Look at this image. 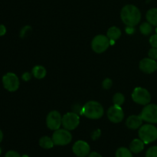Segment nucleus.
I'll return each mask as SVG.
<instances>
[{
  "instance_id": "nucleus-5",
  "label": "nucleus",
  "mask_w": 157,
  "mask_h": 157,
  "mask_svg": "<svg viewBox=\"0 0 157 157\" xmlns=\"http://www.w3.org/2000/svg\"><path fill=\"white\" fill-rule=\"evenodd\" d=\"M52 138L55 145L65 146L71 142L72 135L70 131L66 129H58L55 130Z\"/></svg>"
},
{
  "instance_id": "nucleus-20",
  "label": "nucleus",
  "mask_w": 157,
  "mask_h": 157,
  "mask_svg": "<svg viewBox=\"0 0 157 157\" xmlns=\"http://www.w3.org/2000/svg\"><path fill=\"white\" fill-rule=\"evenodd\" d=\"M116 157H133L132 152L130 150L126 147H120L116 151Z\"/></svg>"
},
{
  "instance_id": "nucleus-14",
  "label": "nucleus",
  "mask_w": 157,
  "mask_h": 157,
  "mask_svg": "<svg viewBox=\"0 0 157 157\" xmlns=\"http://www.w3.org/2000/svg\"><path fill=\"white\" fill-rule=\"evenodd\" d=\"M143 119L140 115H131L126 121V126L131 130H136L142 126Z\"/></svg>"
},
{
  "instance_id": "nucleus-32",
  "label": "nucleus",
  "mask_w": 157,
  "mask_h": 157,
  "mask_svg": "<svg viewBox=\"0 0 157 157\" xmlns=\"http://www.w3.org/2000/svg\"><path fill=\"white\" fill-rule=\"evenodd\" d=\"M6 33V28L4 25H0V36H3Z\"/></svg>"
},
{
  "instance_id": "nucleus-35",
  "label": "nucleus",
  "mask_w": 157,
  "mask_h": 157,
  "mask_svg": "<svg viewBox=\"0 0 157 157\" xmlns=\"http://www.w3.org/2000/svg\"><path fill=\"white\" fill-rule=\"evenodd\" d=\"M21 157H29V156H27V155H24V156H22Z\"/></svg>"
},
{
  "instance_id": "nucleus-24",
  "label": "nucleus",
  "mask_w": 157,
  "mask_h": 157,
  "mask_svg": "<svg viewBox=\"0 0 157 157\" xmlns=\"http://www.w3.org/2000/svg\"><path fill=\"white\" fill-rule=\"evenodd\" d=\"M113 85V81L110 78H106L105 80H104L102 83V87L103 88L105 89V90H108Z\"/></svg>"
},
{
  "instance_id": "nucleus-29",
  "label": "nucleus",
  "mask_w": 157,
  "mask_h": 157,
  "mask_svg": "<svg viewBox=\"0 0 157 157\" xmlns=\"http://www.w3.org/2000/svg\"><path fill=\"white\" fill-rule=\"evenodd\" d=\"M31 29H32V28H31L30 26H25V27H24L21 29V33H20V36H21V38L25 37L26 35V33H27L28 32H29V31H31Z\"/></svg>"
},
{
  "instance_id": "nucleus-19",
  "label": "nucleus",
  "mask_w": 157,
  "mask_h": 157,
  "mask_svg": "<svg viewBox=\"0 0 157 157\" xmlns=\"http://www.w3.org/2000/svg\"><path fill=\"white\" fill-rule=\"evenodd\" d=\"M39 145L40 147H42L43 149L45 150H49L52 149V147L55 146V144L53 142L52 138L48 137V136H42L41 139L39 140Z\"/></svg>"
},
{
  "instance_id": "nucleus-2",
  "label": "nucleus",
  "mask_w": 157,
  "mask_h": 157,
  "mask_svg": "<svg viewBox=\"0 0 157 157\" xmlns=\"http://www.w3.org/2000/svg\"><path fill=\"white\" fill-rule=\"evenodd\" d=\"M104 113V107L98 101H88L82 107V115L89 119H100L103 117Z\"/></svg>"
},
{
  "instance_id": "nucleus-1",
  "label": "nucleus",
  "mask_w": 157,
  "mask_h": 157,
  "mask_svg": "<svg viewBox=\"0 0 157 157\" xmlns=\"http://www.w3.org/2000/svg\"><path fill=\"white\" fill-rule=\"evenodd\" d=\"M121 18L126 25L134 27L140 21V11L133 5H126L121 12Z\"/></svg>"
},
{
  "instance_id": "nucleus-22",
  "label": "nucleus",
  "mask_w": 157,
  "mask_h": 157,
  "mask_svg": "<svg viewBox=\"0 0 157 157\" xmlns=\"http://www.w3.org/2000/svg\"><path fill=\"white\" fill-rule=\"evenodd\" d=\"M124 101H125V97L123 94L117 93L113 95V102L114 105H118L121 107L124 104Z\"/></svg>"
},
{
  "instance_id": "nucleus-8",
  "label": "nucleus",
  "mask_w": 157,
  "mask_h": 157,
  "mask_svg": "<svg viewBox=\"0 0 157 157\" xmlns=\"http://www.w3.org/2000/svg\"><path fill=\"white\" fill-rule=\"evenodd\" d=\"M143 121L150 124H157V105L149 104L145 106L140 113Z\"/></svg>"
},
{
  "instance_id": "nucleus-37",
  "label": "nucleus",
  "mask_w": 157,
  "mask_h": 157,
  "mask_svg": "<svg viewBox=\"0 0 157 157\" xmlns=\"http://www.w3.org/2000/svg\"><path fill=\"white\" fill-rule=\"evenodd\" d=\"M156 34H157V26H156Z\"/></svg>"
},
{
  "instance_id": "nucleus-4",
  "label": "nucleus",
  "mask_w": 157,
  "mask_h": 157,
  "mask_svg": "<svg viewBox=\"0 0 157 157\" xmlns=\"http://www.w3.org/2000/svg\"><path fill=\"white\" fill-rule=\"evenodd\" d=\"M132 99L137 104L146 106L151 101V95L146 88L138 87L133 90L132 93Z\"/></svg>"
},
{
  "instance_id": "nucleus-23",
  "label": "nucleus",
  "mask_w": 157,
  "mask_h": 157,
  "mask_svg": "<svg viewBox=\"0 0 157 157\" xmlns=\"http://www.w3.org/2000/svg\"><path fill=\"white\" fill-rule=\"evenodd\" d=\"M146 157H157V146L150 147L146 153Z\"/></svg>"
},
{
  "instance_id": "nucleus-26",
  "label": "nucleus",
  "mask_w": 157,
  "mask_h": 157,
  "mask_svg": "<svg viewBox=\"0 0 157 157\" xmlns=\"http://www.w3.org/2000/svg\"><path fill=\"white\" fill-rule=\"evenodd\" d=\"M150 44L153 48H157V34L153 35L150 37Z\"/></svg>"
},
{
  "instance_id": "nucleus-15",
  "label": "nucleus",
  "mask_w": 157,
  "mask_h": 157,
  "mask_svg": "<svg viewBox=\"0 0 157 157\" xmlns=\"http://www.w3.org/2000/svg\"><path fill=\"white\" fill-rule=\"evenodd\" d=\"M144 143L140 139H135L130 143V150L133 153H139L144 149Z\"/></svg>"
},
{
  "instance_id": "nucleus-11",
  "label": "nucleus",
  "mask_w": 157,
  "mask_h": 157,
  "mask_svg": "<svg viewBox=\"0 0 157 157\" xmlns=\"http://www.w3.org/2000/svg\"><path fill=\"white\" fill-rule=\"evenodd\" d=\"M107 117L113 124L121 123L124 118V113L121 106L113 105L107 110Z\"/></svg>"
},
{
  "instance_id": "nucleus-3",
  "label": "nucleus",
  "mask_w": 157,
  "mask_h": 157,
  "mask_svg": "<svg viewBox=\"0 0 157 157\" xmlns=\"http://www.w3.org/2000/svg\"><path fill=\"white\" fill-rule=\"evenodd\" d=\"M138 133L140 139L145 144H151L157 140V128L153 124L141 126Z\"/></svg>"
},
{
  "instance_id": "nucleus-7",
  "label": "nucleus",
  "mask_w": 157,
  "mask_h": 157,
  "mask_svg": "<svg viewBox=\"0 0 157 157\" xmlns=\"http://www.w3.org/2000/svg\"><path fill=\"white\" fill-rule=\"evenodd\" d=\"M2 84L5 88L9 92H15L19 88V79L15 74L9 72L2 78Z\"/></svg>"
},
{
  "instance_id": "nucleus-33",
  "label": "nucleus",
  "mask_w": 157,
  "mask_h": 157,
  "mask_svg": "<svg viewBox=\"0 0 157 157\" xmlns=\"http://www.w3.org/2000/svg\"><path fill=\"white\" fill-rule=\"evenodd\" d=\"M87 157H102V156L97 152H92V153H90Z\"/></svg>"
},
{
  "instance_id": "nucleus-34",
  "label": "nucleus",
  "mask_w": 157,
  "mask_h": 157,
  "mask_svg": "<svg viewBox=\"0 0 157 157\" xmlns=\"http://www.w3.org/2000/svg\"><path fill=\"white\" fill-rule=\"evenodd\" d=\"M2 139H3V133H2V131L0 130V143L2 141Z\"/></svg>"
},
{
  "instance_id": "nucleus-6",
  "label": "nucleus",
  "mask_w": 157,
  "mask_h": 157,
  "mask_svg": "<svg viewBox=\"0 0 157 157\" xmlns=\"http://www.w3.org/2000/svg\"><path fill=\"white\" fill-rule=\"evenodd\" d=\"M110 45V39L108 37L104 35H96L91 42L92 49L98 54H101L105 52Z\"/></svg>"
},
{
  "instance_id": "nucleus-9",
  "label": "nucleus",
  "mask_w": 157,
  "mask_h": 157,
  "mask_svg": "<svg viewBox=\"0 0 157 157\" xmlns=\"http://www.w3.org/2000/svg\"><path fill=\"white\" fill-rule=\"evenodd\" d=\"M80 124V117L78 113L69 112L62 117V126L67 130H73L78 127Z\"/></svg>"
},
{
  "instance_id": "nucleus-12",
  "label": "nucleus",
  "mask_w": 157,
  "mask_h": 157,
  "mask_svg": "<svg viewBox=\"0 0 157 157\" xmlns=\"http://www.w3.org/2000/svg\"><path fill=\"white\" fill-rule=\"evenodd\" d=\"M72 150L78 157H86L90 154V147L85 141L78 140L75 143L72 147Z\"/></svg>"
},
{
  "instance_id": "nucleus-25",
  "label": "nucleus",
  "mask_w": 157,
  "mask_h": 157,
  "mask_svg": "<svg viewBox=\"0 0 157 157\" xmlns=\"http://www.w3.org/2000/svg\"><path fill=\"white\" fill-rule=\"evenodd\" d=\"M148 55L150 58H152V59L156 60L157 59V48H152L149 51Z\"/></svg>"
},
{
  "instance_id": "nucleus-27",
  "label": "nucleus",
  "mask_w": 157,
  "mask_h": 157,
  "mask_svg": "<svg viewBox=\"0 0 157 157\" xmlns=\"http://www.w3.org/2000/svg\"><path fill=\"white\" fill-rule=\"evenodd\" d=\"M101 135V131L100 129H98V130H94L91 134L92 140H97L98 139H99Z\"/></svg>"
},
{
  "instance_id": "nucleus-13",
  "label": "nucleus",
  "mask_w": 157,
  "mask_h": 157,
  "mask_svg": "<svg viewBox=\"0 0 157 157\" xmlns=\"http://www.w3.org/2000/svg\"><path fill=\"white\" fill-rule=\"evenodd\" d=\"M140 69L145 74H152L157 70V62L152 58H144L139 64Z\"/></svg>"
},
{
  "instance_id": "nucleus-18",
  "label": "nucleus",
  "mask_w": 157,
  "mask_h": 157,
  "mask_svg": "<svg viewBox=\"0 0 157 157\" xmlns=\"http://www.w3.org/2000/svg\"><path fill=\"white\" fill-rule=\"evenodd\" d=\"M32 73L37 79H43L46 76V69L41 65H36L33 67Z\"/></svg>"
},
{
  "instance_id": "nucleus-21",
  "label": "nucleus",
  "mask_w": 157,
  "mask_h": 157,
  "mask_svg": "<svg viewBox=\"0 0 157 157\" xmlns=\"http://www.w3.org/2000/svg\"><path fill=\"white\" fill-rule=\"evenodd\" d=\"M140 31L141 33L144 35H148L153 31V27H152V25L150 23L147 22H144L143 24L140 25Z\"/></svg>"
},
{
  "instance_id": "nucleus-17",
  "label": "nucleus",
  "mask_w": 157,
  "mask_h": 157,
  "mask_svg": "<svg viewBox=\"0 0 157 157\" xmlns=\"http://www.w3.org/2000/svg\"><path fill=\"white\" fill-rule=\"evenodd\" d=\"M147 20L152 25L157 26V8H153L147 12Z\"/></svg>"
},
{
  "instance_id": "nucleus-10",
  "label": "nucleus",
  "mask_w": 157,
  "mask_h": 157,
  "mask_svg": "<svg viewBox=\"0 0 157 157\" xmlns=\"http://www.w3.org/2000/svg\"><path fill=\"white\" fill-rule=\"evenodd\" d=\"M47 127L52 130H57L62 125V117L57 110H52L46 117Z\"/></svg>"
},
{
  "instance_id": "nucleus-28",
  "label": "nucleus",
  "mask_w": 157,
  "mask_h": 157,
  "mask_svg": "<svg viewBox=\"0 0 157 157\" xmlns=\"http://www.w3.org/2000/svg\"><path fill=\"white\" fill-rule=\"evenodd\" d=\"M5 157H21V155L16 151H14V150H10V151H8L6 153Z\"/></svg>"
},
{
  "instance_id": "nucleus-30",
  "label": "nucleus",
  "mask_w": 157,
  "mask_h": 157,
  "mask_svg": "<svg viewBox=\"0 0 157 157\" xmlns=\"http://www.w3.org/2000/svg\"><path fill=\"white\" fill-rule=\"evenodd\" d=\"M31 78H32V75H31L29 72H25L22 75V79L25 81H30Z\"/></svg>"
},
{
  "instance_id": "nucleus-36",
  "label": "nucleus",
  "mask_w": 157,
  "mask_h": 157,
  "mask_svg": "<svg viewBox=\"0 0 157 157\" xmlns=\"http://www.w3.org/2000/svg\"><path fill=\"white\" fill-rule=\"evenodd\" d=\"M1 153H2V150H1V147H0V155H1Z\"/></svg>"
},
{
  "instance_id": "nucleus-16",
  "label": "nucleus",
  "mask_w": 157,
  "mask_h": 157,
  "mask_svg": "<svg viewBox=\"0 0 157 157\" xmlns=\"http://www.w3.org/2000/svg\"><path fill=\"white\" fill-rule=\"evenodd\" d=\"M121 29L116 26H113L110 27L108 29L107 32V36L108 37L110 40H113V41H116L117 40L119 39L121 36Z\"/></svg>"
},
{
  "instance_id": "nucleus-31",
  "label": "nucleus",
  "mask_w": 157,
  "mask_h": 157,
  "mask_svg": "<svg viewBox=\"0 0 157 157\" xmlns=\"http://www.w3.org/2000/svg\"><path fill=\"white\" fill-rule=\"evenodd\" d=\"M126 32H127L128 35H132V34L135 32V29H133V26H127V27L126 28Z\"/></svg>"
}]
</instances>
